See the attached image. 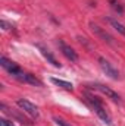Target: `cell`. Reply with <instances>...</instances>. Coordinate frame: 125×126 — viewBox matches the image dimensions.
<instances>
[{"label":"cell","instance_id":"cell-1","mask_svg":"<svg viewBox=\"0 0 125 126\" xmlns=\"http://www.w3.org/2000/svg\"><path fill=\"white\" fill-rule=\"evenodd\" d=\"M84 97H85L87 103L91 106V109L94 110V113H96L102 120H103V123H106V125H112V117H110L109 111L104 109V106L102 104V101H100L96 95L91 94V93H85Z\"/></svg>","mask_w":125,"mask_h":126},{"label":"cell","instance_id":"cell-2","mask_svg":"<svg viewBox=\"0 0 125 126\" xmlns=\"http://www.w3.org/2000/svg\"><path fill=\"white\" fill-rule=\"evenodd\" d=\"M88 27H90V30L93 32L94 35L97 37V38H100L102 41H104L106 44H109V46H113V47H116L118 46V43H116V40L109 34V32L106 31L104 28H102V27H99L97 24H94V22H90L88 24Z\"/></svg>","mask_w":125,"mask_h":126},{"label":"cell","instance_id":"cell-3","mask_svg":"<svg viewBox=\"0 0 125 126\" xmlns=\"http://www.w3.org/2000/svg\"><path fill=\"white\" fill-rule=\"evenodd\" d=\"M99 64H100V67H102V70L110 78V79H113V81H119V79H122V76H121V72L112 64V63L109 62V60H106L104 57H99Z\"/></svg>","mask_w":125,"mask_h":126},{"label":"cell","instance_id":"cell-4","mask_svg":"<svg viewBox=\"0 0 125 126\" xmlns=\"http://www.w3.org/2000/svg\"><path fill=\"white\" fill-rule=\"evenodd\" d=\"M91 90H96V91H99L100 94H103L106 98H109V100H112L113 103H121V95L118 94V93H115L113 90H110L109 87H106V85H103V84H90L88 85Z\"/></svg>","mask_w":125,"mask_h":126},{"label":"cell","instance_id":"cell-5","mask_svg":"<svg viewBox=\"0 0 125 126\" xmlns=\"http://www.w3.org/2000/svg\"><path fill=\"white\" fill-rule=\"evenodd\" d=\"M16 104H18V107H19L24 113H27L28 116H31L32 119H38V117H40L38 107H37L35 104H32L31 101H28V100H25V98H18V100H16Z\"/></svg>","mask_w":125,"mask_h":126},{"label":"cell","instance_id":"cell-6","mask_svg":"<svg viewBox=\"0 0 125 126\" xmlns=\"http://www.w3.org/2000/svg\"><path fill=\"white\" fill-rule=\"evenodd\" d=\"M15 79H18L19 82H24V84H30V85H34V87H43V82L32 73H27V72H19L13 76Z\"/></svg>","mask_w":125,"mask_h":126},{"label":"cell","instance_id":"cell-7","mask_svg":"<svg viewBox=\"0 0 125 126\" xmlns=\"http://www.w3.org/2000/svg\"><path fill=\"white\" fill-rule=\"evenodd\" d=\"M58 46H59L62 54L68 59V60H71V62H78V54H77V51H75L71 46H68V44H66L65 41H62V40L58 41Z\"/></svg>","mask_w":125,"mask_h":126},{"label":"cell","instance_id":"cell-8","mask_svg":"<svg viewBox=\"0 0 125 126\" xmlns=\"http://www.w3.org/2000/svg\"><path fill=\"white\" fill-rule=\"evenodd\" d=\"M0 64H1V67H3V69H6L12 76H15L16 73H19V72L22 70V69H21V67H19L15 62L9 60V59H7V57H4V56L0 59Z\"/></svg>","mask_w":125,"mask_h":126},{"label":"cell","instance_id":"cell-9","mask_svg":"<svg viewBox=\"0 0 125 126\" xmlns=\"http://www.w3.org/2000/svg\"><path fill=\"white\" fill-rule=\"evenodd\" d=\"M37 47L40 48V53H41V54L44 56V59H46L47 62L52 63V64H53L55 67H61V63L56 60V57H55V56H53V54H52V53H50L49 50H46V48H44V47H41V46H37Z\"/></svg>","mask_w":125,"mask_h":126},{"label":"cell","instance_id":"cell-10","mask_svg":"<svg viewBox=\"0 0 125 126\" xmlns=\"http://www.w3.org/2000/svg\"><path fill=\"white\" fill-rule=\"evenodd\" d=\"M50 81H52L56 87L62 88L65 91H74V85H72L71 82H68V81H63V79H59V78H50Z\"/></svg>","mask_w":125,"mask_h":126},{"label":"cell","instance_id":"cell-11","mask_svg":"<svg viewBox=\"0 0 125 126\" xmlns=\"http://www.w3.org/2000/svg\"><path fill=\"white\" fill-rule=\"evenodd\" d=\"M107 22H109V24H110L116 31L119 32L121 35H124V37H125V25H124V24H121L119 21H116V19H113V18H107Z\"/></svg>","mask_w":125,"mask_h":126},{"label":"cell","instance_id":"cell-12","mask_svg":"<svg viewBox=\"0 0 125 126\" xmlns=\"http://www.w3.org/2000/svg\"><path fill=\"white\" fill-rule=\"evenodd\" d=\"M53 120H55V123L58 126H72V125H69L68 122H65L63 119H59V117H53Z\"/></svg>","mask_w":125,"mask_h":126},{"label":"cell","instance_id":"cell-13","mask_svg":"<svg viewBox=\"0 0 125 126\" xmlns=\"http://www.w3.org/2000/svg\"><path fill=\"white\" fill-rule=\"evenodd\" d=\"M110 3H112V7L116 10V12H119V13H122V7L119 6V3L116 1V0H110Z\"/></svg>","mask_w":125,"mask_h":126},{"label":"cell","instance_id":"cell-14","mask_svg":"<svg viewBox=\"0 0 125 126\" xmlns=\"http://www.w3.org/2000/svg\"><path fill=\"white\" fill-rule=\"evenodd\" d=\"M0 125L1 126H15L12 122H9V120H6V119H1V120H0Z\"/></svg>","mask_w":125,"mask_h":126},{"label":"cell","instance_id":"cell-15","mask_svg":"<svg viewBox=\"0 0 125 126\" xmlns=\"http://www.w3.org/2000/svg\"><path fill=\"white\" fill-rule=\"evenodd\" d=\"M1 27H3V30H6V31H9V30H12V25H9L6 21H1Z\"/></svg>","mask_w":125,"mask_h":126}]
</instances>
